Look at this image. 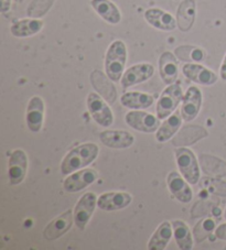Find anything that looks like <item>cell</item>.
I'll return each mask as SVG.
<instances>
[{
  "label": "cell",
  "mask_w": 226,
  "mask_h": 250,
  "mask_svg": "<svg viewBox=\"0 0 226 250\" xmlns=\"http://www.w3.org/2000/svg\"><path fill=\"white\" fill-rule=\"evenodd\" d=\"M195 16H197V3L195 0H183L178 8L177 23L182 32H188L192 29Z\"/></svg>",
  "instance_id": "obj_19"
},
{
  "label": "cell",
  "mask_w": 226,
  "mask_h": 250,
  "mask_svg": "<svg viewBox=\"0 0 226 250\" xmlns=\"http://www.w3.org/2000/svg\"><path fill=\"white\" fill-rule=\"evenodd\" d=\"M126 123L129 127L136 129L137 131L151 133L158 130L159 118L156 116L145 113V111H129L125 117Z\"/></svg>",
  "instance_id": "obj_7"
},
{
  "label": "cell",
  "mask_w": 226,
  "mask_h": 250,
  "mask_svg": "<svg viewBox=\"0 0 226 250\" xmlns=\"http://www.w3.org/2000/svg\"><path fill=\"white\" fill-rule=\"evenodd\" d=\"M221 79L223 81H226V54L223 60V63L221 65Z\"/></svg>",
  "instance_id": "obj_32"
},
{
  "label": "cell",
  "mask_w": 226,
  "mask_h": 250,
  "mask_svg": "<svg viewBox=\"0 0 226 250\" xmlns=\"http://www.w3.org/2000/svg\"><path fill=\"white\" fill-rule=\"evenodd\" d=\"M127 61V47L120 40H116L108 47L105 57V71L113 82H119L124 75Z\"/></svg>",
  "instance_id": "obj_2"
},
{
  "label": "cell",
  "mask_w": 226,
  "mask_h": 250,
  "mask_svg": "<svg viewBox=\"0 0 226 250\" xmlns=\"http://www.w3.org/2000/svg\"><path fill=\"white\" fill-rule=\"evenodd\" d=\"M88 108L90 116L99 126L110 127L114 122L112 110L101 96L95 93H90L88 97Z\"/></svg>",
  "instance_id": "obj_5"
},
{
  "label": "cell",
  "mask_w": 226,
  "mask_h": 250,
  "mask_svg": "<svg viewBox=\"0 0 226 250\" xmlns=\"http://www.w3.org/2000/svg\"><path fill=\"white\" fill-rule=\"evenodd\" d=\"M97 198L96 195L92 192L85 193L80 198L74 208V223L76 227H79L81 230H84L90 217L94 213V209L96 208Z\"/></svg>",
  "instance_id": "obj_6"
},
{
  "label": "cell",
  "mask_w": 226,
  "mask_h": 250,
  "mask_svg": "<svg viewBox=\"0 0 226 250\" xmlns=\"http://www.w3.org/2000/svg\"><path fill=\"white\" fill-rule=\"evenodd\" d=\"M0 1H1V12L2 14L9 11L10 6H11V0H0Z\"/></svg>",
  "instance_id": "obj_31"
},
{
  "label": "cell",
  "mask_w": 226,
  "mask_h": 250,
  "mask_svg": "<svg viewBox=\"0 0 226 250\" xmlns=\"http://www.w3.org/2000/svg\"><path fill=\"white\" fill-rule=\"evenodd\" d=\"M172 224L169 222H163L160 224L157 230L154 232L149 243H148V249L149 250H163L170 241L172 237Z\"/></svg>",
  "instance_id": "obj_24"
},
{
  "label": "cell",
  "mask_w": 226,
  "mask_h": 250,
  "mask_svg": "<svg viewBox=\"0 0 226 250\" xmlns=\"http://www.w3.org/2000/svg\"><path fill=\"white\" fill-rule=\"evenodd\" d=\"M120 102L123 106L130 109H145L154 104V96L146 93L129 92L121 96Z\"/></svg>",
  "instance_id": "obj_23"
},
{
  "label": "cell",
  "mask_w": 226,
  "mask_h": 250,
  "mask_svg": "<svg viewBox=\"0 0 226 250\" xmlns=\"http://www.w3.org/2000/svg\"><path fill=\"white\" fill-rule=\"evenodd\" d=\"M28 170V158L23 150L18 149L11 153L8 167V176L11 185L20 184L25 178Z\"/></svg>",
  "instance_id": "obj_8"
},
{
  "label": "cell",
  "mask_w": 226,
  "mask_h": 250,
  "mask_svg": "<svg viewBox=\"0 0 226 250\" xmlns=\"http://www.w3.org/2000/svg\"><path fill=\"white\" fill-rule=\"evenodd\" d=\"M160 77L167 85L175 83L178 79V61L171 52H163L159 58Z\"/></svg>",
  "instance_id": "obj_21"
},
{
  "label": "cell",
  "mask_w": 226,
  "mask_h": 250,
  "mask_svg": "<svg viewBox=\"0 0 226 250\" xmlns=\"http://www.w3.org/2000/svg\"><path fill=\"white\" fill-rule=\"evenodd\" d=\"M185 181L176 171L171 172V173L168 175L167 179L169 191H170L172 195L175 196L178 201L181 202V203H189V202L192 201L193 197L192 189H191L189 184L186 183Z\"/></svg>",
  "instance_id": "obj_17"
},
{
  "label": "cell",
  "mask_w": 226,
  "mask_h": 250,
  "mask_svg": "<svg viewBox=\"0 0 226 250\" xmlns=\"http://www.w3.org/2000/svg\"><path fill=\"white\" fill-rule=\"evenodd\" d=\"M173 234L177 245L181 250H191L193 248V238L189 226L182 221H173L172 223Z\"/></svg>",
  "instance_id": "obj_26"
},
{
  "label": "cell",
  "mask_w": 226,
  "mask_h": 250,
  "mask_svg": "<svg viewBox=\"0 0 226 250\" xmlns=\"http://www.w3.org/2000/svg\"><path fill=\"white\" fill-rule=\"evenodd\" d=\"M215 236L221 240H226V224H222L216 228Z\"/></svg>",
  "instance_id": "obj_30"
},
{
  "label": "cell",
  "mask_w": 226,
  "mask_h": 250,
  "mask_svg": "<svg viewBox=\"0 0 226 250\" xmlns=\"http://www.w3.org/2000/svg\"><path fill=\"white\" fill-rule=\"evenodd\" d=\"M202 106V93L198 87L191 86L183 97L181 106V116L185 122H191L198 117Z\"/></svg>",
  "instance_id": "obj_11"
},
{
  "label": "cell",
  "mask_w": 226,
  "mask_h": 250,
  "mask_svg": "<svg viewBox=\"0 0 226 250\" xmlns=\"http://www.w3.org/2000/svg\"><path fill=\"white\" fill-rule=\"evenodd\" d=\"M155 73V67L151 64L141 63L130 66L126 70L120 83L123 88H128L130 86L143 83L150 79Z\"/></svg>",
  "instance_id": "obj_9"
},
{
  "label": "cell",
  "mask_w": 226,
  "mask_h": 250,
  "mask_svg": "<svg viewBox=\"0 0 226 250\" xmlns=\"http://www.w3.org/2000/svg\"><path fill=\"white\" fill-rule=\"evenodd\" d=\"M181 120V113H179V111H175V113H173L170 117L158 128L157 132H156V139H157V141L166 142L169 139H171V137L179 130L182 123Z\"/></svg>",
  "instance_id": "obj_25"
},
{
  "label": "cell",
  "mask_w": 226,
  "mask_h": 250,
  "mask_svg": "<svg viewBox=\"0 0 226 250\" xmlns=\"http://www.w3.org/2000/svg\"><path fill=\"white\" fill-rule=\"evenodd\" d=\"M90 6L103 20L111 24L120 22L121 14L114 2L111 0H90Z\"/></svg>",
  "instance_id": "obj_20"
},
{
  "label": "cell",
  "mask_w": 226,
  "mask_h": 250,
  "mask_svg": "<svg viewBox=\"0 0 226 250\" xmlns=\"http://www.w3.org/2000/svg\"><path fill=\"white\" fill-rule=\"evenodd\" d=\"M145 19L154 28L162 31H173L178 25L175 17L158 8L148 9L145 12Z\"/></svg>",
  "instance_id": "obj_15"
},
{
  "label": "cell",
  "mask_w": 226,
  "mask_h": 250,
  "mask_svg": "<svg viewBox=\"0 0 226 250\" xmlns=\"http://www.w3.org/2000/svg\"><path fill=\"white\" fill-rule=\"evenodd\" d=\"M133 197L126 192H110L104 193L97 200V206L106 212L112 210H119L132 203Z\"/></svg>",
  "instance_id": "obj_14"
},
{
  "label": "cell",
  "mask_w": 226,
  "mask_h": 250,
  "mask_svg": "<svg viewBox=\"0 0 226 250\" xmlns=\"http://www.w3.org/2000/svg\"><path fill=\"white\" fill-rule=\"evenodd\" d=\"M99 140L112 149L129 148L135 142V137L124 130H105L99 133Z\"/></svg>",
  "instance_id": "obj_18"
},
{
  "label": "cell",
  "mask_w": 226,
  "mask_h": 250,
  "mask_svg": "<svg viewBox=\"0 0 226 250\" xmlns=\"http://www.w3.org/2000/svg\"><path fill=\"white\" fill-rule=\"evenodd\" d=\"M176 161L186 182L197 184L200 179V167L195 154L190 149L179 148L175 151Z\"/></svg>",
  "instance_id": "obj_3"
},
{
  "label": "cell",
  "mask_w": 226,
  "mask_h": 250,
  "mask_svg": "<svg viewBox=\"0 0 226 250\" xmlns=\"http://www.w3.org/2000/svg\"><path fill=\"white\" fill-rule=\"evenodd\" d=\"M182 73L186 79L200 85L210 86L215 84L217 81V75L214 72L197 63L184 64L182 66Z\"/></svg>",
  "instance_id": "obj_12"
},
{
  "label": "cell",
  "mask_w": 226,
  "mask_h": 250,
  "mask_svg": "<svg viewBox=\"0 0 226 250\" xmlns=\"http://www.w3.org/2000/svg\"><path fill=\"white\" fill-rule=\"evenodd\" d=\"M177 58L183 62H200L204 59V52L197 46L183 45L176 49Z\"/></svg>",
  "instance_id": "obj_27"
},
{
  "label": "cell",
  "mask_w": 226,
  "mask_h": 250,
  "mask_svg": "<svg viewBox=\"0 0 226 250\" xmlns=\"http://www.w3.org/2000/svg\"><path fill=\"white\" fill-rule=\"evenodd\" d=\"M43 119H45V103L39 96H33L30 99L25 120L27 126L32 132H39L41 130Z\"/></svg>",
  "instance_id": "obj_16"
},
{
  "label": "cell",
  "mask_w": 226,
  "mask_h": 250,
  "mask_svg": "<svg viewBox=\"0 0 226 250\" xmlns=\"http://www.w3.org/2000/svg\"><path fill=\"white\" fill-rule=\"evenodd\" d=\"M97 178L98 173L93 169L81 170L68 176L63 182V188L68 193H76L93 184Z\"/></svg>",
  "instance_id": "obj_10"
},
{
  "label": "cell",
  "mask_w": 226,
  "mask_h": 250,
  "mask_svg": "<svg viewBox=\"0 0 226 250\" xmlns=\"http://www.w3.org/2000/svg\"><path fill=\"white\" fill-rule=\"evenodd\" d=\"M183 94L180 85L171 84L163 90L157 103V117L161 120L175 113L182 101Z\"/></svg>",
  "instance_id": "obj_4"
},
{
  "label": "cell",
  "mask_w": 226,
  "mask_h": 250,
  "mask_svg": "<svg viewBox=\"0 0 226 250\" xmlns=\"http://www.w3.org/2000/svg\"><path fill=\"white\" fill-rule=\"evenodd\" d=\"M55 0H32L28 7L30 18H40L45 16L53 5Z\"/></svg>",
  "instance_id": "obj_28"
},
{
  "label": "cell",
  "mask_w": 226,
  "mask_h": 250,
  "mask_svg": "<svg viewBox=\"0 0 226 250\" xmlns=\"http://www.w3.org/2000/svg\"><path fill=\"white\" fill-rule=\"evenodd\" d=\"M225 249H226V248H225Z\"/></svg>",
  "instance_id": "obj_34"
},
{
  "label": "cell",
  "mask_w": 226,
  "mask_h": 250,
  "mask_svg": "<svg viewBox=\"0 0 226 250\" xmlns=\"http://www.w3.org/2000/svg\"><path fill=\"white\" fill-rule=\"evenodd\" d=\"M214 227L215 221H213L212 218H204L201 222H199L194 227V237L197 243H202L203 240H205L214 230Z\"/></svg>",
  "instance_id": "obj_29"
},
{
  "label": "cell",
  "mask_w": 226,
  "mask_h": 250,
  "mask_svg": "<svg viewBox=\"0 0 226 250\" xmlns=\"http://www.w3.org/2000/svg\"><path fill=\"white\" fill-rule=\"evenodd\" d=\"M224 217H225V219H226V209H225V213H224Z\"/></svg>",
  "instance_id": "obj_33"
},
{
  "label": "cell",
  "mask_w": 226,
  "mask_h": 250,
  "mask_svg": "<svg viewBox=\"0 0 226 250\" xmlns=\"http://www.w3.org/2000/svg\"><path fill=\"white\" fill-rule=\"evenodd\" d=\"M43 23L42 20L39 19H23L16 21L12 23L10 28V32L16 38H27L32 37L34 34L39 33L42 30Z\"/></svg>",
  "instance_id": "obj_22"
},
{
  "label": "cell",
  "mask_w": 226,
  "mask_h": 250,
  "mask_svg": "<svg viewBox=\"0 0 226 250\" xmlns=\"http://www.w3.org/2000/svg\"><path fill=\"white\" fill-rule=\"evenodd\" d=\"M74 222V214L71 209L59 215L58 217L54 218L49 225L45 227L43 231V236L47 240H55L62 237L65 232L71 229L72 224Z\"/></svg>",
  "instance_id": "obj_13"
},
{
  "label": "cell",
  "mask_w": 226,
  "mask_h": 250,
  "mask_svg": "<svg viewBox=\"0 0 226 250\" xmlns=\"http://www.w3.org/2000/svg\"><path fill=\"white\" fill-rule=\"evenodd\" d=\"M99 152L98 146L92 142L83 144L73 148L61 163L62 174H71L92 163L97 158Z\"/></svg>",
  "instance_id": "obj_1"
}]
</instances>
